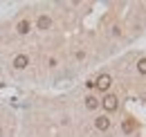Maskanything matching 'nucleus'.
<instances>
[{"mask_svg":"<svg viewBox=\"0 0 146 137\" xmlns=\"http://www.w3.org/2000/svg\"><path fill=\"white\" fill-rule=\"evenodd\" d=\"M137 70H139L142 74H146V59H139V61H137Z\"/></svg>","mask_w":146,"mask_h":137,"instance_id":"obj_9","label":"nucleus"},{"mask_svg":"<svg viewBox=\"0 0 146 137\" xmlns=\"http://www.w3.org/2000/svg\"><path fill=\"white\" fill-rule=\"evenodd\" d=\"M117 101H119V99H117L115 94H106V97H104V101H101V106H104L108 112H115V110H117V106H119Z\"/></svg>","mask_w":146,"mask_h":137,"instance_id":"obj_2","label":"nucleus"},{"mask_svg":"<svg viewBox=\"0 0 146 137\" xmlns=\"http://www.w3.org/2000/svg\"><path fill=\"white\" fill-rule=\"evenodd\" d=\"M110 83H112L110 74H99V76L94 79V88H97V90H101V92H108Z\"/></svg>","mask_w":146,"mask_h":137,"instance_id":"obj_1","label":"nucleus"},{"mask_svg":"<svg viewBox=\"0 0 146 137\" xmlns=\"http://www.w3.org/2000/svg\"><path fill=\"white\" fill-rule=\"evenodd\" d=\"M36 25H38V29H50V25H52V20H50L47 16H38Z\"/></svg>","mask_w":146,"mask_h":137,"instance_id":"obj_6","label":"nucleus"},{"mask_svg":"<svg viewBox=\"0 0 146 137\" xmlns=\"http://www.w3.org/2000/svg\"><path fill=\"white\" fill-rule=\"evenodd\" d=\"M121 128H124V133H133V130H135V121L126 119V121H124V126H121Z\"/></svg>","mask_w":146,"mask_h":137,"instance_id":"obj_8","label":"nucleus"},{"mask_svg":"<svg viewBox=\"0 0 146 137\" xmlns=\"http://www.w3.org/2000/svg\"><path fill=\"white\" fill-rule=\"evenodd\" d=\"M27 65H29V59H27L25 54H18V56L14 59V68L16 70H25Z\"/></svg>","mask_w":146,"mask_h":137,"instance_id":"obj_3","label":"nucleus"},{"mask_svg":"<svg viewBox=\"0 0 146 137\" xmlns=\"http://www.w3.org/2000/svg\"><path fill=\"white\" fill-rule=\"evenodd\" d=\"M29 27H32V25H29V20H20L18 25H16V32H18V34H27V32H29Z\"/></svg>","mask_w":146,"mask_h":137,"instance_id":"obj_7","label":"nucleus"},{"mask_svg":"<svg viewBox=\"0 0 146 137\" xmlns=\"http://www.w3.org/2000/svg\"><path fill=\"white\" fill-rule=\"evenodd\" d=\"M99 103H101V101H99L97 97H92V94H90V97H86V108H88V110H97Z\"/></svg>","mask_w":146,"mask_h":137,"instance_id":"obj_5","label":"nucleus"},{"mask_svg":"<svg viewBox=\"0 0 146 137\" xmlns=\"http://www.w3.org/2000/svg\"><path fill=\"white\" fill-rule=\"evenodd\" d=\"M94 126H97L99 130H108V128H110V119H108V115H101V117H97V119H94Z\"/></svg>","mask_w":146,"mask_h":137,"instance_id":"obj_4","label":"nucleus"}]
</instances>
